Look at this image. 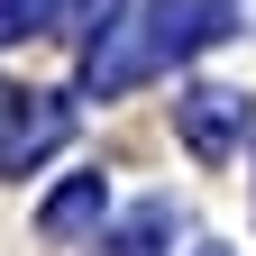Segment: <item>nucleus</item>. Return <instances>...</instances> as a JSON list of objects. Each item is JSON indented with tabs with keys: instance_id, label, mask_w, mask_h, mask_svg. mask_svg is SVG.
Listing matches in <instances>:
<instances>
[{
	"instance_id": "1",
	"label": "nucleus",
	"mask_w": 256,
	"mask_h": 256,
	"mask_svg": "<svg viewBox=\"0 0 256 256\" xmlns=\"http://www.w3.org/2000/svg\"><path fill=\"white\" fill-rule=\"evenodd\" d=\"M229 18H238V0H146L128 28H110V37L82 55V92L101 101V92H128V82H146V74H165V64L220 46Z\"/></svg>"
},
{
	"instance_id": "2",
	"label": "nucleus",
	"mask_w": 256,
	"mask_h": 256,
	"mask_svg": "<svg viewBox=\"0 0 256 256\" xmlns=\"http://www.w3.org/2000/svg\"><path fill=\"white\" fill-rule=\"evenodd\" d=\"M64 128H74V110L55 92H0V174H28L37 156H55Z\"/></svg>"
},
{
	"instance_id": "3",
	"label": "nucleus",
	"mask_w": 256,
	"mask_h": 256,
	"mask_svg": "<svg viewBox=\"0 0 256 256\" xmlns=\"http://www.w3.org/2000/svg\"><path fill=\"white\" fill-rule=\"evenodd\" d=\"M174 128H183V146L202 156V165H229L238 138H247V101H238V92H220V82H202V92H183V101H174Z\"/></svg>"
},
{
	"instance_id": "4",
	"label": "nucleus",
	"mask_w": 256,
	"mask_h": 256,
	"mask_svg": "<svg viewBox=\"0 0 256 256\" xmlns=\"http://www.w3.org/2000/svg\"><path fill=\"white\" fill-rule=\"evenodd\" d=\"M101 202H110V192H101V174H74V183H64L55 202L37 210V238H46V247H74L92 220H101Z\"/></svg>"
},
{
	"instance_id": "5",
	"label": "nucleus",
	"mask_w": 256,
	"mask_h": 256,
	"mask_svg": "<svg viewBox=\"0 0 256 256\" xmlns=\"http://www.w3.org/2000/svg\"><path fill=\"white\" fill-rule=\"evenodd\" d=\"M165 229H174V202L156 192V202H138L119 220V238H110V256H165Z\"/></svg>"
},
{
	"instance_id": "6",
	"label": "nucleus",
	"mask_w": 256,
	"mask_h": 256,
	"mask_svg": "<svg viewBox=\"0 0 256 256\" xmlns=\"http://www.w3.org/2000/svg\"><path fill=\"white\" fill-rule=\"evenodd\" d=\"M55 18H64V0H0V46H18V37H46Z\"/></svg>"
},
{
	"instance_id": "7",
	"label": "nucleus",
	"mask_w": 256,
	"mask_h": 256,
	"mask_svg": "<svg viewBox=\"0 0 256 256\" xmlns=\"http://www.w3.org/2000/svg\"><path fill=\"white\" fill-rule=\"evenodd\" d=\"M202 256H229V247H202Z\"/></svg>"
}]
</instances>
